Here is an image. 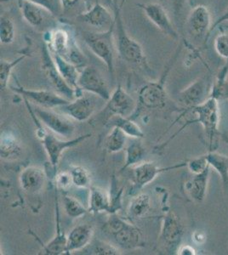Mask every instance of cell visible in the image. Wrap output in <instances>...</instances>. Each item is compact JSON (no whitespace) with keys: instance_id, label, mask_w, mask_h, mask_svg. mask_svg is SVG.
Returning <instances> with one entry per match:
<instances>
[{"instance_id":"obj_7","label":"cell","mask_w":228,"mask_h":255,"mask_svg":"<svg viewBox=\"0 0 228 255\" xmlns=\"http://www.w3.org/2000/svg\"><path fill=\"white\" fill-rule=\"evenodd\" d=\"M115 24L107 31L85 32L83 38L90 51L104 62L108 72L113 76L114 73V35Z\"/></svg>"},{"instance_id":"obj_12","label":"cell","mask_w":228,"mask_h":255,"mask_svg":"<svg viewBox=\"0 0 228 255\" xmlns=\"http://www.w3.org/2000/svg\"><path fill=\"white\" fill-rule=\"evenodd\" d=\"M32 110L38 120L53 133L68 139L75 132L74 124L63 115L37 106Z\"/></svg>"},{"instance_id":"obj_28","label":"cell","mask_w":228,"mask_h":255,"mask_svg":"<svg viewBox=\"0 0 228 255\" xmlns=\"http://www.w3.org/2000/svg\"><path fill=\"white\" fill-rule=\"evenodd\" d=\"M90 191V203L88 210L93 214L108 212L111 214V199L110 195L103 189L91 186Z\"/></svg>"},{"instance_id":"obj_32","label":"cell","mask_w":228,"mask_h":255,"mask_svg":"<svg viewBox=\"0 0 228 255\" xmlns=\"http://www.w3.org/2000/svg\"><path fill=\"white\" fill-rule=\"evenodd\" d=\"M151 208V200L149 195L141 193L134 197L130 203L128 214L131 219L138 220L144 217L148 214Z\"/></svg>"},{"instance_id":"obj_8","label":"cell","mask_w":228,"mask_h":255,"mask_svg":"<svg viewBox=\"0 0 228 255\" xmlns=\"http://www.w3.org/2000/svg\"><path fill=\"white\" fill-rule=\"evenodd\" d=\"M41 61L43 72L56 93L69 101H72L79 96L78 91L71 87L62 78L61 73L58 71L51 53L44 43L41 52Z\"/></svg>"},{"instance_id":"obj_14","label":"cell","mask_w":228,"mask_h":255,"mask_svg":"<svg viewBox=\"0 0 228 255\" xmlns=\"http://www.w3.org/2000/svg\"><path fill=\"white\" fill-rule=\"evenodd\" d=\"M99 98L100 97L92 94L89 96L83 94L59 108L62 113L76 121L84 122L90 119L95 113L98 106Z\"/></svg>"},{"instance_id":"obj_24","label":"cell","mask_w":228,"mask_h":255,"mask_svg":"<svg viewBox=\"0 0 228 255\" xmlns=\"http://www.w3.org/2000/svg\"><path fill=\"white\" fill-rule=\"evenodd\" d=\"M55 214H56V235L49 243L43 245V250L41 253L43 255H66L67 236H66L61 229L57 198H55Z\"/></svg>"},{"instance_id":"obj_31","label":"cell","mask_w":228,"mask_h":255,"mask_svg":"<svg viewBox=\"0 0 228 255\" xmlns=\"http://www.w3.org/2000/svg\"><path fill=\"white\" fill-rule=\"evenodd\" d=\"M210 96L215 97L219 102L228 100V61L217 74V79L212 84Z\"/></svg>"},{"instance_id":"obj_33","label":"cell","mask_w":228,"mask_h":255,"mask_svg":"<svg viewBox=\"0 0 228 255\" xmlns=\"http://www.w3.org/2000/svg\"><path fill=\"white\" fill-rule=\"evenodd\" d=\"M127 135L118 127L112 128L105 139V149L109 153H116L124 149L127 141Z\"/></svg>"},{"instance_id":"obj_5","label":"cell","mask_w":228,"mask_h":255,"mask_svg":"<svg viewBox=\"0 0 228 255\" xmlns=\"http://www.w3.org/2000/svg\"><path fill=\"white\" fill-rule=\"evenodd\" d=\"M104 229L116 244L124 250H138L144 247L141 230L116 214H111L105 223Z\"/></svg>"},{"instance_id":"obj_30","label":"cell","mask_w":228,"mask_h":255,"mask_svg":"<svg viewBox=\"0 0 228 255\" xmlns=\"http://www.w3.org/2000/svg\"><path fill=\"white\" fill-rule=\"evenodd\" d=\"M125 151H126V159H125L124 165L121 168V171H124L126 168L138 165L139 163H141L144 160L147 154L146 148L140 141V139H134L128 145Z\"/></svg>"},{"instance_id":"obj_26","label":"cell","mask_w":228,"mask_h":255,"mask_svg":"<svg viewBox=\"0 0 228 255\" xmlns=\"http://www.w3.org/2000/svg\"><path fill=\"white\" fill-rule=\"evenodd\" d=\"M0 142V155L2 159L13 161L20 157L22 153V148L14 134L8 131H3L1 133Z\"/></svg>"},{"instance_id":"obj_37","label":"cell","mask_w":228,"mask_h":255,"mask_svg":"<svg viewBox=\"0 0 228 255\" xmlns=\"http://www.w3.org/2000/svg\"><path fill=\"white\" fill-rule=\"evenodd\" d=\"M72 185L78 188H87L90 187L91 183L90 174L86 168L82 166H72L69 170Z\"/></svg>"},{"instance_id":"obj_16","label":"cell","mask_w":228,"mask_h":255,"mask_svg":"<svg viewBox=\"0 0 228 255\" xmlns=\"http://www.w3.org/2000/svg\"><path fill=\"white\" fill-rule=\"evenodd\" d=\"M78 20L83 23L92 26L98 31H107L115 24L114 14H112L106 6L100 2L94 3L90 9L78 15Z\"/></svg>"},{"instance_id":"obj_9","label":"cell","mask_w":228,"mask_h":255,"mask_svg":"<svg viewBox=\"0 0 228 255\" xmlns=\"http://www.w3.org/2000/svg\"><path fill=\"white\" fill-rule=\"evenodd\" d=\"M78 87L82 91L97 96L101 100L107 102L112 95L107 82L100 71L89 65L80 71L78 79Z\"/></svg>"},{"instance_id":"obj_2","label":"cell","mask_w":228,"mask_h":255,"mask_svg":"<svg viewBox=\"0 0 228 255\" xmlns=\"http://www.w3.org/2000/svg\"><path fill=\"white\" fill-rule=\"evenodd\" d=\"M219 102L217 99L210 96L202 104L192 108L191 110L182 112L179 116L180 118L186 113H193L195 118L188 120L180 131L183 130L187 126L192 124H200L204 128L205 136L208 141V151H217L218 140L221 136Z\"/></svg>"},{"instance_id":"obj_47","label":"cell","mask_w":228,"mask_h":255,"mask_svg":"<svg viewBox=\"0 0 228 255\" xmlns=\"http://www.w3.org/2000/svg\"><path fill=\"white\" fill-rule=\"evenodd\" d=\"M193 238H194V242L197 244H202L206 241V235L203 232L197 231V232H194Z\"/></svg>"},{"instance_id":"obj_10","label":"cell","mask_w":228,"mask_h":255,"mask_svg":"<svg viewBox=\"0 0 228 255\" xmlns=\"http://www.w3.org/2000/svg\"><path fill=\"white\" fill-rule=\"evenodd\" d=\"M10 90L14 93L18 94L25 101L32 102L37 107L52 109V108H59L67 105L70 102L69 100L64 98L63 96H60L56 92L49 91V90H30L22 87L19 83L17 86H10Z\"/></svg>"},{"instance_id":"obj_27","label":"cell","mask_w":228,"mask_h":255,"mask_svg":"<svg viewBox=\"0 0 228 255\" xmlns=\"http://www.w3.org/2000/svg\"><path fill=\"white\" fill-rule=\"evenodd\" d=\"M107 126L118 127L124 132L128 137L132 139H143L144 132L137 124L134 122V119L122 116H112L107 120Z\"/></svg>"},{"instance_id":"obj_4","label":"cell","mask_w":228,"mask_h":255,"mask_svg":"<svg viewBox=\"0 0 228 255\" xmlns=\"http://www.w3.org/2000/svg\"><path fill=\"white\" fill-rule=\"evenodd\" d=\"M26 102V107L28 108L29 113L32 115L35 125L38 127V136L42 141L43 148L46 151L47 156L49 157V163L52 166L53 169L55 170L59 164L60 159H61V154L65 150L68 148L74 147L76 145H79L84 140L89 139L91 137V133H86V134H82L80 136L73 139H60L54 135L53 133L45 130L42 126V123L38 120V118L35 116L34 113L32 112V108L29 105L27 101Z\"/></svg>"},{"instance_id":"obj_42","label":"cell","mask_w":228,"mask_h":255,"mask_svg":"<svg viewBox=\"0 0 228 255\" xmlns=\"http://www.w3.org/2000/svg\"><path fill=\"white\" fill-rule=\"evenodd\" d=\"M55 182L58 188L67 190L72 184V178L69 172H61L55 176Z\"/></svg>"},{"instance_id":"obj_15","label":"cell","mask_w":228,"mask_h":255,"mask_svg":"<svg viewBox=\"0 0 228 255\" xmlns=\"http://www.w3.org/2000/svg\"><path fill=\"white\" fill-rule=\"evenodd\" d=\"M137 6L143 10L151 22L154 24L164 34L173 39L179 38V33L175 28L166 9L160 3H137Z\"/></svg>"},{"instance_id":"obj_11","label":"cell","mask_w":228,"mask_h":255,"mask_svg":"<svg viewBox=\"0 0 228 255\" xmlns=\"http://www.w3.org/2000/svg\"><path fill=\"white\" fill-rule=\"evenodd\" d=\"M211 80L208 76H204L180 92L178 102L182 105V112H187L200 106L211 96Z\"/></svg>"},{"instance_id":"obj_23","label":"cell","mask_w":228,"mask_h":255,"mask_svg":"<svg viewBox=\"0 0 228 255\" xmlns=\"http://www.w3.org/2000/svg\"><path fill=\"white\" fill-rule=\"evenodd\" d=\"M17 3L24 20L34 28L42 26L49 15H54L43 7L29 1L20 0Z\"/></svg>"},{"instance_id":"obj_36","label":"cell","mask_w":228,"mask_h":255,"mask_svg":"<svg viewBox=\"0 0 228 255\" xmlns=\"http://www.w3.org/2000/svg\"><path fill=\"white\" fill-rule=\"evenodd\" d=\"M15 37V26L11 18L1 14L0 16V42L3 45H8L14 42Z\"/></svg>"},{"instance_id":"obj_18","label":"cell","mask_w":228,"mask_h":255,"mask_svg":"<svg viewBox=\"0 0 228 255\" xmlns=\"http://www.w3.org/2000/svg\"><path fill=\"white\" fill-rule=\"evenodd\" d=\"M184 234V228L177 217L172 212H168L162 222L160 241L166 246L169 251L178 250Z\"/></svg>"},{"instance_id":"obj_43","label":"cell","mask_w":228,"mask_h":255,"mask_svg":"<svg viewBox=\"0 0 228 255\" xmlns=\"http://www.w3.org/2000/svg\"><path fill=\"white\" fill-rule=\"evenodd\" d=\"M171 4L173 7L174 15L176 16V19L178 21L182 15V11L184 9L187 0H171Z\"/></svg>"},{"instance_id":"obj_20","label":"cell","mask_w":228,"mask_h":255,"mask_svg":"<svg viewBox=\"0 0 228 255\" xmlns=\"http://www.w3.org/2000/svg\"><path fill=\"white\" fill-rule=\"evenodd\" d=\"M94 228L90 224H80L72 228L67 235L66 255L84 250L92 241Z\"/></svg>"},{"instance_id":"obj_29","label":"cell","mask_w":228,"mask_h":255,"mask_svg":"<svg viewBox=\"0 0 228 255\" xmlns=\"http://www.w3.org/2000/svg\"><path fill=\"white\" fill-rule=\"evenodd\" d=\"M209 165L219 174L224 189L228 188V156L218 153L217 151L205 154Z\"/></svg>"},{"instance_id":"obj_41","label":"cell","mask_w":228,"mask_h":255,"mask_svg":"<svg viewBox=\"0 0 228 255\" xmlns=\"http://www.w3.org/2000/svg\"><path fill=\"white\" fill-rule=\"evenodd\" d=\"M187 162H188L187 167L194 174L201 173L209 166L208 162H207V159L205 157V154L203 156L194 157V158L188 160Z\"/></svg>"},{"instance_id":"obj_17","label":"cell","mask_w":228,"mask_h":255,"mask_svg":"<svg viewBox=\"0 0 228 255\" xmlns=\"http://www.w3.org/2000/svg\"><path fill=\"white\" fill-rule=\"evenodd\" d=\"M188 162H178L169 167H160L153 162H142L138 165L135 166L133 169L134 180L138 188H142L153 182L159 174L165 172L176 170L179 168H185Z\"/></svg>"},{"instance_id":"obj_34","label":"cell","mask_w":228,"mask_h":255,"mask_svg":"<svg viewBox=\"0 0 228 255\" xmlns=\"http://www.w3.org/2000/svg\"><path fill=\"white\" fill-rule=\"evenodd\" d=\"M28 56V53L23 52L22 55L14 59L13 61H6L1 59L0 61V89L1 90H4L8 87L9 78L11 76L12 72L15 67L24 61Z\"/></svg>"},{"instance_id":"obj_3","label":"cell","mask_w":228,"mask_h":255,"mask_svg":"<svg viewBox=\"0 0 228 255\" xmlns=\"http://www.w3.org/2000/svg\"><path fill=\"white\" fill-rule=\"evenodd\" d=\"M115 17L116 47L119 56L128 63L149 69L148 60L142 45L131 38L125 29L121 15V7L114 1L113 6Z\"/></svg>"},{"instance_id":"obj_46","label":"cell","mask_w":228,"mask_h":255,"mask_svg":"<svg viewBox=\"0 0 228 255\" xmlns=\"http://www.w3.org/2000/svg\"><path fill=\"white\" fill-rule=\"evenodd\" d=\"M177 255H196V250L190 245H182L177 250Z\"/></svg>"},{"instance_id":"obj_38","label":"cell","mask_w":228,"mask_h":255,"mask_svg":"<svg viewBox=\"0 0 228 255\" xmlns=\"http://www.w3.org/2000/svg\"><path fill=\"white\" fill-rule=\"evenodd\" d=\"M63 206L67 215L72 219L82 217L89 211L79 201L71 196H64Z\"/></svg>"},{"instance_id":"obj_44","label":"cell","mask_w":228,"mask_h":255,"mask_svg":"<svg viewBox=\"0 0 228 255\" xmlns=\"http://www.w3.org/2000/svg\"><path fill=\"white\" fill-rule=\"evenodd\" d=\"M223 22H228V9H226V11L223 13V15H222L221 17L218 18V19L215 21L214 24H212V26H211V31H210V33H209L207 40H209V38H211V34H212L213 31H215V29H217V27H218L221 24H223Z\"/></svg>"},{"instance_id":"obj_6","label":"cell","mask_w":228,"mask_h":255,"mask_svg":"<svg viewBox=\"0 0 228 255\" xmlns=\"http://www.w3.org/2000/svg\"><path fill=\"white\" fill-rule=\"evenodd\" d=\"M182 50V45L180 44L176 49L174 56L169 61L165 67V73L158 81L148 82L140 88L138 91V102L137 108L147 109H162L165 107L167 102V93L165 90V83L169 73L173 67L176 58L178 57ZM136 108V109H137Z\"/></svg>"},{"instance_id":"obj_45","label":"cell","mask_w":228,"mask_h":255,"mask_svg":"<svg viewBox=\"0 0 228 255\" xmlns=\"http://www.w3.org/2000/svg\"><path fill=\"white\" fill-rule=\"evenodd\" d=\"M63 11H67L78 5L82 0H59Z\"/></svg>"},{"instance_id":"obj_21","label":"cell","mask_w":228,"mask_h":255,"mask_svg":"<svg viewBox=\"0 0 228 255\" xmlns=\"http://www.w3.org/2000/svg\"><path fill=\"white\" fill-rule=\"evenodd\" d=\"M21 189L28 194H37L46 182V174L43 169L31 166L22 170L19 176Z\"/></svg>"},{"instance_id":"obj_40","label":"cell","mask_w":228,"mask_h":255,"mask_svg":"<svg viewBox=\"0 0 228 255\" xmlns=\"http://www.w3.org/2000/svg\"><path fill=\"white\" fill-rule=\"evenodd\" d=\"M11 1H20V0H0L1 3H7V2H11ZM25 1H29L32 3H36L38 5L43 7L44 9H47L48 11L50 12L52 15H55L58 13L59 7H61V4L56 3V0H25Z\"/></svg>"},{"instance_id":"obj_35","label":"cell","mask_w":228,"mask_h":255,"mask_svg":"<svg viewBox=\"0 0 228 255\" xmlns=\"http://www.w3.org/2000/svg\"><path fill=\"white\" fill-rule=\"evenodd\" d=\"M84 255H121L120 250L113 244L103 241H91L86 248H84Z\"/></svg>"},{"instance_id":"obj_48","label":"cell","mask_w":228,"mask_h":255,"mask_svg":"<svg viewBox=\"0 0 228 255\" xmlns=\"http://www.w3.org/2000/svg\"><path fill=\"white\" fill-rule=\"evenodd\" d=\"M104 1L105 2H107L109 5L112 6V8H113V3H114V1H115V0H104Z\"/></svg>"},{"instance_id":"obj_25","label":"cell","mask_w":228,"mask_h":255,"mask_svg":"<svg viewBox=\"0 0 228 255\" xmlns=\"http://www.w3.org/2000/svg\"><path fill=\"white\" fill-rule=\"evenodd\" d=\"M51 55H52L58 71L60 72L62 78L65 79V81L67 82L71 87L78 91L79 96H82L84 94L83 93L84 91H82L78 87V79L79 74H80L81 70L76 67L75 65L67 61V60H65L61 56L55 55V54H51Z\"/></svg>"},{"instance_id":"obj_39","label":"cell","mask_w":228,"mask_h":255,"mask_svg":"<svg viewBox=\"0 0 228 255\" xmlns=\"http://www.w3.org/2000/svg\"><path fill=\"white\" fill-rule=\"evenodd\" d=\"M214 47L216 51L222 58L228 61V32H222L215 38Z\"/></svg>"},{"instance_id":"obj_22","label":"cell","mask_w":228,"mask_h":255,"mask_svg":"<svg viewBox=\"0 0 228 255\" xmlns=\"http://www.w3.org/2000/svg\"><path fill=\"white\" fill-rule=\"evenodd\" d=\"M211 166L209 165L204 171L194 174V176L186 182L185 191L188 197L196 203H202L207 194Z\"/></svg>"},{"instance_id":"obj_1","label":"cell","mask_w":228,"mask_h":255,"mask_svg":"<svg viewBox=\"0 0 228 255\" xmlns=\"http://www.w3.org/2000/svg\"><path fill=\"white\" fill-rule=\"evenodd\" d=\"M44 44L51 54L59 55L82 70L88 66L86 56L78 46L74 36L65 26H55L43 34Z\"/></svg>"},{"instance_id":"obj_13","label":"cell","mask_w":228,"mask_h":255,"mask_svg":"<svg viewBox=\"0 0 228 255\" xmlns=\"http://www.w3.org/2000/svg\"><path fill=\"white\" fill-rule=\"evenodd\" d=\"M188 34L196 39L204 38V45L207 44V38L212 26L210 9L204 4L194 6L188 15L187 22Z\"/></svg>"},{"instance_id":"obj_19","label":"cell","mask_w":228,"mask_h":255,"mask_svg":"<svg viewBox=\"0 0 228 255\" xmlns=\"http://www.w3.org/2000/svg\"><path fill=\"white\" fill-rule=\"evenodd\" d=\"M137 103L129 94L119 85L107 101L105 110L112 116L131 118L136 113Z\"/></svg>"}]
</instances>
